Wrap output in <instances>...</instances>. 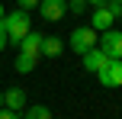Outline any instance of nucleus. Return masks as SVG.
Here are the masks:
<instances>
[{
	"label": "nucleus",
	"instance_id": "obj_4",
	"mask_svg": "<svg viewBox=\"0 0 122 119\" xmlns=\"http://www.w3.org/2000/svg\"><path fill=\"white\" fill-rule=\"evenodd\" d=\"M100 48H103L109 58L122 61V32H116V29H106V32H103V39H100Z\"/></svg>",
	"mask_w": 122,
	"mask_h": 119
},
{
	"label": "nucleus",
	"instance_id": "obj_9",
	"mask_svg": "<svg viewBox=\"0 0 122 119\" xmlns=\"http://www.w3.org/2000/svg\"><path fill=\"white\" fill-rule=\"evenodd\" d=\"M3 106H10V109H16V113H23V109H26V93H23L19 87H10V90L3 93Z\"/></svg>",
	"mask_w": 122,
	"mask_h": 119
},
{
	"label": "nucleus",
	"instance_id": "obj_10",
	"mask_svg": "<svg viewBox=\"0 0 122 119\" xmlns=\"http://www.w3.org/2000/svg\"><path fill=\"white\" fill-rule=\"evenodd\" d=\"M61 52H64V42H61V39H45L42 42V55L45 58H58Z\"/></svg>",
	"mask_w": 122,
	"mask_h": 119
},
{
	"label": "nucleus",
	"instance_id": "obj_14",
	"mask_svg": "<svg viewBox=\"0 0 122 119\" xmlns=\"http://www.w3.org/2000/svg\"><path fill=\"white\" fill-rule=\"evenodd\" d=\"M0 119H19V113H16V109H10V106H0Z\"/></svg>",
	"mask_w": 122,
	"mask_h": 119
},
{
	"label": "nucleus",
	"instance_id": "obj_18",
	"mask_svg": "<svg viewBox=\"0 0 122 119\" xmlns=\"http://www.w3.org/2000/svg\"><path fill=\"white\" fill-rule=\"evenodd\" d=\"M87 3H103V0H87Z\"/></svg>",
	"mask_w": 122,
	"mask_h": 119
},
{
	"label": "nucleus",
	"instance_id": "obj_11",
	"mask_svg": "<svg viewBox=\"0 0 122 119\" xmlns=\"http://www.w3.org/2000/svg\"><path fill=\"white\" fill-rule=\"evenodd\" d=\"M36 64H39V58L23 55V52H19V58H16V71H19V74H29V71H36Z\"/></svg>",
	"mask_w": 122,
	"mask_h": 119
},
{
	"label": "nucleus",
	"instance_id": "obj_3",
	"mask_svg": "<svg viewBox=\"0 0 122 119\" xmlns=\"http://www.w3.org/2000/svg\"><path fill=\"white\" fill-rule=\"evenodd\" d=\"M97 77H100V84H103V87H122V61L112 58L106 68L97 71Z\"/></svg>",
	"mask_w": 122,
	"mask_h": 119
},
{
	"label": "nucleus",
	"instance_id": "obj_17",
	"mask_svg": "<svg viewBox=\"0 0 122 119\" xmlns=\"http://www.w3.org/2000/svg\"><path fill=\"white\" fill-rule=\"evenodd\" d=\"M3 13H6V10H3V3H0V19H3Z\"/></svg>",
	"mask_w": 122,
	"mask_h": 119
},
{
	"label": "nucleus",
	"instance_id": "obj_6",
	"mask_svg": "<svg viewBox=\"0 0 122 119\" xmlns=\"http://www.w3.org/2000/svg\"><path fill=\"white\" fill-rule=\"evenodd\" d=\"M112 19H116V16H112L109 3L103 0V3H97V10H93V16H90V26H93L97 32H106V29L112 26Z\"/></svg>",
	"mask_w": 122,
	"mask_h": 119
},
{
	"label": "nucleus",
	"instance_id": "obj_1",
	"mask_svg": "<svg viewBox=\"0 0 122 119\" xmlns=\"http://www.w3.org/2000/svg\"><path fill=\"white\" fill-rule=\"evenodd\" d=\"M0 29L6 32V42L19 45V42L26 39V32H29V13H26V10L3 13V19H0Z\"/></svg>",
	"mask_w": 122,
	"mask_h": 119
},
{
	"label": "nucleus",
	"instance_id": "obj_16",
	"mask_svg": "<svg viewBox=\"0 0 122 119\" xmlns=\"http://www.w3.org/2000/svg\"><path fill=\"white\" fill-rule=\"evenodd\" d=\"M6 45H10V42H6V32H3V29H0V52H3V48H6Z\"/></svg>",
	"mask_w": 122,
	"mask_h": 119
},
{
	"label": "nucleus",
	"instance_id": "obj_13",
	"mask_svg": "<svg viewBox=\"0 0 122 119\" xmlns=\"http://www.w3.org/2000/svg\"><path fill=\"white\" fill-rule=\"evenodd\" d=\"M16 3H19V10H26V13H29V10H36L42 0H16Z\"/></svg>",
	"mask_w": 122,
	"mask_h": 119
},
{
	"label": "nucleus",
	"instance_id": "obj_19",
	"mask_svg": "<svg viewBox=\"0 0 122 119\" xmlns=\"http://www.w3.org/2000/svg\"><path fill=\"white\" fill-rule=\"evenodd\" d=\"M0 106H3V93H0Z\"/></svg>",
	"mask_w": 122,
	"mask_h": 119
},
{
	"label": "nucleus",
	"instance_id": "obj_5",
	"mask_svg": "<svg viewBox=\"0 0 122 119\" xmlns=\"http://www.w3.org/2000/svg\"><path fill=\"white\" fill-rule=\"evenodd\" d=\"M80 58H84V68H87V71H90V74H97V71H100V68H106V64H109V61H112V58H109V55H106V52H103V48H97V45H93V48H90V52H84V55H80Z\"/></svg>",
	"mask_w": 122,
	"mask_h": 119
},
{
	"label": "nucleus",
	"instance_id": "obj_15",
	"mask_svg": "<svg viewBox=\"0 0 122 119\" xmlns=\"http://www.w3.org/2000/svg\"><path fill=\"white\" fill-rule=\"evenodd\" d=\"M84 6H87V0H71V10L74 13H84Z\"/></svg>",
	"mask_w": 122,
	"mask_h": 119
},
{
	"label": "nucleus",
	"instance_id": "obj_20",
	"mask_svg": "<svg viewBox=\"0 0 122 119\" xmlns=\"http://www.w3.org/2000/svg\"><path fill=\"white\" fill-rule=\"evenodd\" d=\"M119 3H122V0H119Z\"/></svg>",
	"mask_w": 122,
	"mask_h": 119
},
{
	"label": "nucleus",
	"instance_id": "obj_8",
	"mask_svg": "<svg viewBox=\"0 0 122 119\" xmlns=\"http://www.w3.org/2000/svg\"><path fill=\"white\" fill-rule=\"evenodd\" d=\"M42 42H45V36H39V32H26V39L19 42V48H23V55H32V58H42Z\"/></svg>",
	"mask_w": 122,
	"mask_h": 119
},
{
	"label": "nucleus",
	"instance_id": "obj_2",
	"mask_svg": "<svg viewBox=\"0 0 122 119\" xmlns=\"http://www.w3.org/2000/svg\"><path fill=\"white\" fill-rule=\"evenodd\" d=\"M67 45H71L77 55H84V52H90L93 45H97V29L93 26H77V29L67 36Z\"/></svg>",
	"mask_w": 122,
	"mask_h": 119
},
{
	"label": "nucleus",
	"instance_id": "obj_12",
	"mask_svg": "<svg viewBox=\"0 0 122 119\" xmlns=\"http://www.w3.org/2000/svg\"><path fill=\"white\" fill-rule=\"evenodd\" d=\"M23 119H51V109L48 106H26Z\"/></svg>",
	"mask_w": 122,
	"mask_h": 119
},
{
	"label": "nucleus",
	"instance_id": "obj_7",
	"mask_svg": "<svg viewBox=\"0 0 122 119\" xmlns=\"http://www.w3.org/2000/svg\"><path fill=\"white\" fill-rule=\"evenodd\" d=\"M39 13H42L48 23H58L67 13V0H42V3H39Z\"/></svg>",
	"mask_w": 122,
	"mask_h": 119
}]
</instances>
